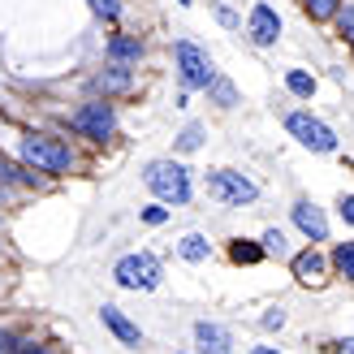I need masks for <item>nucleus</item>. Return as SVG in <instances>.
<instances>
[{"label":"nucleus","mask_w":354,"mask_h":354,"mask_svg":"<svg viewBox=\"0 0 354 354\" xmlns=\"http://www.w3.org/2000/svg\"><path fill=\"white\" fill-rule=\"evenodd\" d=\"M143 182L160 194L165 203H186L190 199V173L182 165H173V160H151L147 173H143Z\"/></svg>","instance_id":"1"},{"label":"nucleus","mask_w":354,"mask_h":354,"mask_svg":"<svg viewBox=\"0 0 354 354\" xmlns=\"http://www.w3.org/2000/svg\"><path fill=\"white\" fill-rule=\"evenodd\" d=\"M22 160L44 169V173H65L69 169V147L61 138H48V134H26L22 138Z\"/></svg>","instance_id":"2"},{"label":"nucleus","mask_w":354,"mask_h":354,"mask_svg":"<svg viewBox=\"0 0 354 354\" xmlns=\"http://www.w3.org/2000/svg\"><path fill=\"white\" fill-rule=\"evenodd\" d=\"M126 290H156L160 286V263H156L151 255H126L117 263V272H113Z\"/></svg>","instance_id":"3"},{"label":"nucleus","mask_w":354,"mask_h":354,"mask_svg":"<svg viewBox=\"0 0 354 354\" xmlns=\"http://www.w3.org/2000/svg\"><path fill=\"white\" fill-rule=\"evenodd\" d=\"M207 190L216 194L221 203H234V207H242V203H251V199H255V182H246V177L234 173V169H216V173H207Z\"/></svg>","instance_id":"4"},{"label":"nucleus","mask_w":354,"mask_h":354,"mask_svg":"<svg viewBox=\"0 0 354 354\" xmlns=\"http://www.w3.org/2000/svg\"><path fill=\"white\" fill-rule=\"evenodd\" d=\"M286 126H290V134L298 138V143H303V147H311V151H333V147H337V138H333V130L324 126V121L307 117V113H294V117L286 121Z\"/></svg>","instance_id":"5"},{"label":"nucleus","mask_w":354,"mask_h":354,"mask_svg":"<svg viewBox=\"0 0 354 354\" xmlns=\"http://www.w3.org/2000/svg\"><path fill=\"white\" fill-rule=\"evenodd\" d=\"M177 65H182V82L186 86H212L216 82V69L194 44H177Z\"/></svg>","instance_id":"6"},{"label":"nucleus","mask_w":354,"mask_h":354,"mask_svg":"<svg viewBox=\"0 0 354 354\" xmlns=\"http://www.w3.org/2000/svg\"><path fill=\"white\" fill-rule=\"evenodd\" d=\"M74 130H82L86 138H109L113 134V104H82L74 113Z\"/></svg>","instance_id":"7"},{"label":"nucleus","mask_w":354,"mask_h":354,"mask_svg":"<svg viewBox=\"0 0 354 354\" xmlns=\"http://www.w3.org/2000/svg\"><path fill=\"white\" fill-rule=\"evenodd\" d=\"M294 225L303 229L311 242H324V238H328V221H324V212L315 207V203H307V199H303V203H294Z\"/></svg>","instance_id":"8"},{"label":"nucleus","mask_w":354,"mask_h":354,"mask_svg":"<svg viewBox=\"0 0 354 354\" xmlns=\"http://www.w3.org/2000/svg\"><path fill=\"white\" fill-rule=\"evenodd\" d=\"M277 35H281V17L268 5H255L251 9V39L255 44H277Z\"/></svg>","instance_id":"9"},{"label":"nucleus","mask_w":354,"mask_h":354,"mask_svg":"<svg viewBox=\"0 0 354 354\" xmlns=\"http://www.w3.org/2000/svg\"><path fill=\"white\" fill-rule=\"evenodd\" d=\"M194 337H199L203 354H229V333H225L221 324H207V320H199V324H194Z\"/></svg>","instance_id":"10"},{"label":"nucleus","mask_w":354,"mask_h":354,"mask_svg":"<svg viewBox=\"0 0 354 354\" xmlns=\"http://www.w3.org/2000/svg\"><path fill=\"white\" fill-rule=\"evenodd\" d=\"M100 320L109 324V328H113V333H117V337L126 342V346H138V342H143V333H138V324H130V320H126V315H121L117 307H104V311H100Z\"/></svg>","instance_id":"11"},{"label":"nucleus","mask_w":354,"mask_h":354,"mask_svg":"<svg viewBox=\"0 0 354 354\" xmlns=\"http://www.w3.org/2000/svg\"><path fill=\"white\" fill-rule=\"evenodd\" d=\"M177 251H182V259L199 263V259H207V255H212V242H207L203 234H186V238H182V246H177Z\"/></svg>","instance_id":"12"},{"label":"nucleus","mask_w":354,"mask_h":354,"mask_svg":"<svg viewBox=\"0 0 354 354\" xmlns=\"http://www.w3.org/2000/svg\"><path fill=\"white\" fill-rule=\"evenodd\" d=\"M294 272L303 277V281H320V272H324V259L315 255V251H307V255H298V259H294Z\"/></svg>","instance_id":"13"},{"label":"nucleus","mask_w":354,"mask_h":354,"mask_svg":"<svg viewBox=\"0 0 354 354\" xmlns=\"http://www.w3.org/2000/svg\"><path fill=\"white\" fill-rule=\"evenodd\" d=\"M109 57L113 61H138V57H143V44H138V39H113Z\"/></svg>","instance_id":"14"},{"label":"nucleus","mask_w":354,"mask_h":354,"mask_svg":"<svg viewBox=\"0 0 354 354\" xmlns=\"http://www.w3.org/2000/svg\"><path fill=\"white\" fill-rule=\"evenodd\" d=\"M95 86L100 91H121V86H130V74L121 65H113V69H104V74L95 78Z\"/></svg>","instance_id":"15"},{"label":"nucleus","mask_w":354,"mask_h":354,"mask_svg":"<svg viewBox=\"0 0 354 354\" xmlns=\"http://www.w3.org/2000/svg\"><path fill=\"white\" fill-rule=\"evenodd\" d=\"M333 263H337V272L354 281V242H342L337 246V255H333Z\"/></svg>","instance_id":"16"},{"label":"nucleus","mask_w":354,"mask_h":354,"mask_svg":"<svg viewBox=\"0 0 354 354\" xmlns=\"http://www.w3.org/2000/svg\"><path fill=\"white\" fill-rule=\"evenodd\" d=\"M286 82H290V91H294V95H311V91H315V78H311V74H303V69H294Z\"/></svg>","instance_id":"17"},{"label":"nucleus","mask_w":354,"mask_h":354,"mask_svg":"<svg viewBox=\"0 0 354 354\" xmlns=\"http://www.w3.org/2000/svg\"><path fill=\"white\" fill-rule=\"evenodd\" d=\"M303 5H307L311 17H333L337 13V0H303Z\"/></svg>","instance_id":"18"},{"label":"nucleus","mask_w":354,"mask_h":354,"mask_svg":"<svg viewBox=\"0 0 354 354\" xmlns=\"http://www.w3.org/2000/svg\"><path fill=\"white\" fill-rule=\"evenodd\" d=\"M199 143H203V130H199V126H186L182 138H177V147H182V151H194Z\"/></svg>","instance_id":"19"},{"label":"nucleus","mask_w":354,"mask_h":354,"mask_svg":"<svg viewBox=\"0 0 354 354\" xmlns=\"http://www.w3.org/2000/svg\"><path fill=\"white\" fill-rule=\"evenodd\" d=\"M259 255H263V251H259V246H251V242H238V246H234V259H238V263H255Z\"/></svg>","instance_id":"20"},{"label":"nucleus","mask_w":354,"mask_h":354,"mask_svg":"<svg viewBox=\"0 0 354 354\" xmlns=\"http://www.w3.org/2000/svg\"><path fill=\"white\" fill-rule=\"evenodd\" d=\"M263 251L286 255V238H281V229H268V234H263Z\"/></svg>","instance_id":"21"},{"label":"nucleus","mask_w":354,"mask_h":354,"mask_svg":"<svg viewBox=\"0 0 354 354\" xmlns=\"http://www.w3.org/2000/svg\"><path fill=\"white\" fill-rule=\"evenodd\" d=\"M207 91H212V95H216V100L225 104V109H229V104H234V100H238V95H234V86H229V82H221V78H216V82H212V86H207Z\"/></svg>","instance_id":"22"},{"label":"nucleus","mask_w":354,"mask_h":354,"mask_svg":"<svg viewBox=\"0 0 354 354\" xmlns=\"http://www.w3.org/2000/svg\"><path fill=\"white\" fill-rule=\"evenodd\" d=\"M337 26H342V35H346V39L354 44V9H342V13H337Z\"/></svg>","instance_id":"23"},{"label":"nucleus","mask_w":354,"mask_h":354,"mask_svg":"<svg viewBox=\"0 0 354 354\" xmlns=\"http://www.w3.org/2000/svg\"><path fill=\"white\" fill-rule=\"evenodd\" d=\"M91 9H95V13H104V17H117V13H121L117 0H91Z\"/></svg>","instance_id":"24"},{"label":"nucleus","mask_w":354,"mask_h":354,"mask_svg":"<svg viewBox=\"0 0 354 354\" xmlns=\"http://www.w3.org/2000/svg\"><path fill=\"white\" fill-rule=\"evenodd\" d=\"M165 216H169V212H165V207H147V212H143V221H147V225H160Z\"/></svg>","instance_id":"25"},{"label":"nucleus","mask_w":354,"mask_h":354,"mask_svg":"<svg viewBox=\"0 0 354 354\" xmlns=\"http://www.w3.org/2000/svg\"><path fill=\"white\" fill-rule=\"evenodd\" d=\"M342 216L354 225V194H346V199H342Z\"/></svg>","instance_id":"26"},{"label":"nucleus","mask_w":354,"mask_h":354,"mask_svg":"<svg viewBox=\"0 0 354 354\" xmlns=\"http://www.w3.org/2000/svg\"><path fill=\"white\" fill-rule=\"evenodd\" d=\"M13 350V337H9V333H0V354H9Z\"/></svg>","instance_id":"27"},{"label":"nucleus","mask_w":354,"mask_h":354,"mask_svg":"<svg viewBox=\"0 0 354 354\" xmlns=\"http://www.w3.org/2000/svg\"><path fill=\"white\" fill-rule=\"evenodd\" d=\"M251 354H277V350H272V346H255Z\"/></svg>","instance_id":"28"},{"label":"nucleus","mask_w":354,"mask_h":354,"mask_svg":"<svg viewBox=\"0 0 354 354\" xmlns=\"http://www.w3.org/2000/svg\"><path fill=\"white\" fill-rule=\"evenodd\" d=\"M22 354H48V350H44V346H26Z\"/></svg>","instance_id":"29"},{"label":"nucleus","mask_w":354,"mask_h":354,"mask_svg":"<svg viewBox=\"0 0 354 354\" xmlns=\"http://www.w3.org/2000/svg\"><path fill=\"white\" fill-rule=\"evenodd\" d=\"M182 5H194V0H182Z\"/></svg>","instance_id":"30"}]
</instances>
